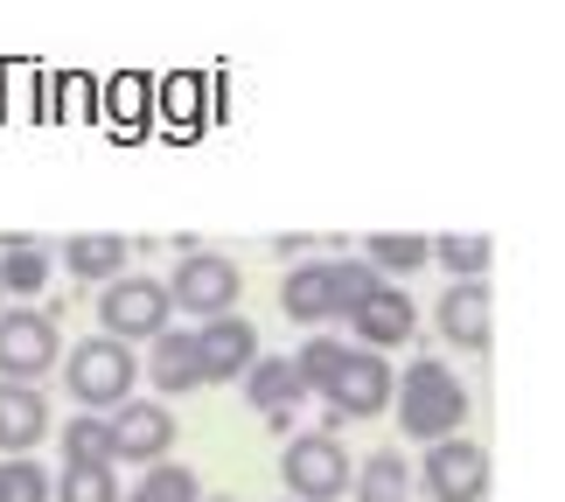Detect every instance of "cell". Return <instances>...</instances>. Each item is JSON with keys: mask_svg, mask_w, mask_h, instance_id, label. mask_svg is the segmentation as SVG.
Segmentation results:
<instances>
[{"mask_svg": "<svg viewBox=\"0 0 565 502\" xmlns=\"http://www.w3.org/2000/svg\"><path fill=\"white\" fill-rule=\"evenodd\" d=\"M391 412H398V426H405V440H454L468 419V384L454 377V370L440 356H419L405 370L398 384H391Z\"/></svg>", "mask_w": 565, "mask_h": 502, "instance_id": "6da1fadb", "label": "cell"}, {"mask_svg": "<svg viewBox=\"0 0 565 502\" xmlns=\"http://www.w3.org/2000/svg\"><path fill=\"white\" fill-rule=\"evenodd\" d=\"M134 384H140V356L126 342H113V335H92V342H77L71 356H63V391H71L92 419L119 412L134 398Z\"/></svg>", "mask_w": 565, "mask_h": 502, "instance_id": "7a4b0ae2", "label": "cell"}, {"mask_svg": "<svg viewBox=\"0 0 565 502\" xmlns=\"http://www.w3.org/2000/svg\"><path fill=\"white\" fill-rule=\"evenodd\" d=\"M350 453H342L335 432H294L287 453H279V482H287L294 502H335L350 495Z\"/></svg>", "mask_w": 565, "mask_h": 502, "instance_id": "3957f363", "label": "cell"}, {"mask_svg": "<svg viewBox=\"0 0 565 502\" xmlns=\"http://www.w3.org/2000/svg\"><path fill=\"white\" fill-rule=\"evenodd\" d=\"M168 314H175V308H168V287H161V279H147V273H119L113 287L98 293V329L113 335V342H126V349L154 342L168 329Z\"/></svg>", "mask_w": 565, "mask_h": 502, "instance_id": "277c9868", "label": "cell"}, {"mask_svg": "<svg viewBox=\"0 0 565 502\" xmlns=\"http://www.w3.org/2000/svg\"><path fill=\"white\" fill-rule=\"evenodd\" d=\"M56 356H63L56 314H42V308H0V384L50 377Z\"/></svg>", "mask_w": 565, "mask_h": 502, "instance_id": "5b68a950", "label": "cell"}, {"mask_svg": "<svg viewBox=\"0 0 565 502\" xmlns=\"http://www.w3.org/2000/svg\"><path fill=\"white\" fill-rule=\"evenodd\" d=\"M237 293H245V273L224 252H189L175 266V279H168V308H189L195 321L237 314Z\"/></svg>", "mask_w": 565, "mask_h": 502, "instance_id": "8992f818", "label": "cell"}, {"mask_svg": "<svg viewBox=\"0 0 565 502\" xmlns=\"http://www.w3.org/2000/svg\"><path fill=\"white\" fill-rule=\"evenodd\" d=\"M105 440H113V461L161 468L168 447H175V412H168L161 398H126L113 419H105Z\"/></svg>", "mask_w": 565, "mask_h": 502, "instance_id": "52a82bcc", "label": "cell"}, {"mask_svg": "<svg viewBox=\"0 0 565 502\" xmlns=\"http://www.w3.org/2000/svg\"><path fill=\"white\" fill-rule=\"evenodd\" d=\"M391 384H398V370H391L384 356L350 349L342 370H335V384L321 391V398H329V426H321V432H335V419H377V412L391 405Z\"/></svg>", "mask_w": 565, "mask_h": 502, "instance_id": "ba28073f", "label": "cell"}, {"mask_svg": "<svg viewBox=\"0 0 565 502\" xmlns=\"http://www.w3.org/2000/svg\"><path fill=\"white\" fill-rule=\"evenodd\" d=\"M419 489L433 502H482L489 495V453L475 447V440H433L426 447V461H419Z\"/></svg>", "mask_w": 565, "mask_h": 502, "instance_id": "9c48e42d", "label": "cell"}, {"mask_svg": "<svg viewBox=\"0 0 565 502\" xmlns=\"http://www.w3.org/2000/svg\"><path fill=\"white\" fill-rule=\"evenodd\" d=\"M189 342H195V363H203V384H237L258 363V329L245 314H216L203 329H189Z\"/></svg>", "mask_w": 565, "mask_h": 502, "instance_id": "30bf717a", "label": "cell"}, {"mask_svg": "<svg viewBox=\"0 0 565 502\" xmlns=\"http://www.w3.org/2000/svg\"><path fill=\"white\" fill-rule=\"evenodd\" d=\"M412 321H419V308H412V293L405 287H377L363 308L350 314V329H356V349H371V356H384V349H398L412 335Z\"/></svg>", "mask_w": 565, "mask_h": 502, "instance_id": "8fae6325", "label": "cell"}, {"mask_svg": "<svg viewBox=\"0 0 565 502\" xmlns=\"http://www.w3.org/2000/svg\"><path fill=\"white\" fill-rule=\"evenodd\" d=\"M42 440H50V398L35 384H0V453L21 461Z\"/></svg>", "mask_w": 565, "mask_h": 502, "instance_id": "7c38bea8", "label": "cell"}, {"mask_svg": "<svg viewBox=\"0 0 565 502\" xmlns=\"http://www.w3.org/2000/svg\"><path fill=\"white\" fill-rule=\"evenodd\" d=\"M126 258H134V245H126L119 231H77V237H63V273L92 279V287H113V279L126 273Z\"/></svg>", "mask_w": 565, "mask_h": 502, "instance_id": "4fadbf2b", "label": "cell"}, {"mask_svg": "<svg viewBox=\"0 0 565 502\" xmlns=\"http://www.w3.org/2000/svg\"><path fill=\"white\" fill-rule=\"evenodd\" d=\"M237 384H245L252 412H266L273 426H287V419H294V405L308 398V391H300V377H294V356H258Z\"/></svg>", "mask_w": 565, "mask_h": 502, "instance_id": "5bb4252c", "label": "cell"}, {"mask_svg": "<svg viewBox=\"0 0 565 502\" xmlns=\"http://www.w3.org/2000/svg\"><path fill=\"white\" fill-rule=\"evenodd\" d=\"M433 321H440V335H447L454 349H482V342H489V287H482V279L447 287L440 308H433Z\"/></svg>", "mask_w": 565, "mask_h": 502, "instance_id": "9a60e30c", "label": "cell"}, {"mask_svg": "<svg viewBox=\"0 0 565 502\" xmlns=\"http://www.w3.org/2000/svg\"><path fill=\"white\" fill-rule=\"evenodd\" d=\"M147 377L161 384V398H182V391H203V363H195L189 329H161L147 349Z\"/></svg>", "mask_w": 565, "mask_h": 502, "instance_id": "2e32d148", "label": "cell"}, {"mask_svg": "<svg viewBox=\"0 0 565 502\" xmlns=\"http://www.w3.org/2000/svg\"><path fill=\"white\" fill-rule=\"evenodd\" d=\"M279 308H287V321H308V329L335 321V300H329V258H308V266H294L287 279H279Z\"/></svg>", "mask_w": 565, "mask_h": 502, "instance_id": "e0dca14e", "label": "cell"}, {"mask_svg": "<svg viewBox=\"0 0 565 502\" xmlns=\"http://www.w3.org/2000/svg\"><path fill=\"white\" fill-rule=\"evenodd\" d=\"M50 287V252L35 237H0V293H42Z\"/></svg>", "mask_w": 565, "mask_h": 502, "instance_id": "ac0fdd59", "label": "cell"}, {"mask_svg": "<svg viewBox=\"0 0 565 502\" xmlns=\"http://www.w3.org/2000/svg\"><path fill=\"white\" fill-rule=\"evenodd\" d=\"M363 266H371L377 279L384 273H426L433 266V237H419V231H377L371 245H363Z\"/></svg>", "mask_w": 565, "mask_h": 502, "instance_id": "d6986e66", "label": "cell"}, {"mask_svg": "<svg viewBox=\"0 0 565 502\" xmlns=\"http://www.w3.org/2000/svg\"><path fill=\"white\" fill-rule=\"evenodd\" d=\"M350 489H356V502H405L412 495V461L391 453V447H377L371 461L350 474Z\"/></svg>", "mask_w": 565, "mask_h": 502, "instance_id": "ffe728a7", "label": "cell"}, {"mask_svg": "<svg viewBox=\"0 0 565 502\" xmlns=\"http://www.w3.org/2000/svg\"><path fill=\"white\" fill-rule=\"evenodd\" d=\"M342 356H350V342H335L329 329H315L308 342H300V356H294V377H300V391H308V398H321V391L335 384Z\"/></svg>", "mask_w": 565, "mask_h": 502, "instance_id": "44dd1931", "label": "cell"}, {"mask_svg": "<svg viewBox=\"0 0 565 502\" xmlns=\"http://www.w3.org/2000/svg\"><path fill=\"white\" fill-rule=\"evenodd\" d=\"M56 447H63V468H113V440H105V419H92V412L63 419Z\"/></svg>", "mask_w": 565, "mask_h": 502, "instance_id": "7402d4cb", "label": "cell"}, {"mask_svg": "<svg viewBox=\"0 0 565 502\" xmlns=\"http://www.w3.org/2000/svg\"><path fill=\"white\" fill-rule=\"evenodd\" d=\"M119 502H203V482H195L189 468L161 461V468H147L134 489H119Z\"/></svg>", "mask_w": 565, "mask_h": 502, "instance_id": "603a6c76", "label": "cell"}, {"mask_svg": "<svg viewBox=\"0 0 565 502\" xmlns=\"http://www.w3.org/2000/svg\"><path fill=\"white\" fill-rule=\"evenodd\" d=\"M377 287H384V279L363 266V258H329V300H335V321H350Z\"/></svg>", "mask_w": 565, "mask_h": 502, "instance_id": "cb8c5ba5", "label": "cell"}, {"mask_svg": "<svg viewBox=\"0 0 565 502\" xmlns=\"http://www.w3.org/2000/svg\"><path fill=\"white\" fill-rule=\"evenodd\" d=\"M50 502H119V474L113 468H63Z\"/></svg>", "mask_w": 565, "mask_h": 502, "instance_id": "d4e9b609", "label": "cell"}, {"mask_svg": "<svg viewBox=\"0 0 565 502\" xmlns=\"http://www.w3.org/2000/svg\"><path fill=\"white\" fill-rule=\"evenodd\" d=\"M433 258H440V273H461V279H482L489 273V237H440L433 245Z\"/></svg>", "mask_w": 565, "mask_h": 502, "instance_id": "484cf974", "label": "cell"}, {"mask_svg": "<svg viewBox=\"0 0 565 502\" xmlns=\"http://www.w3.org/2000/svg\"><path fill=\"white\" fill-rule=\"evenodd\" d=\"M0 502H50V474H42L29 453H21V461H0Z\"/></svg>", "mask_w": 565, "mask_h": 502, "instance_id": "4316f807", "label": "cell"}, {"mask_svg": "<svg viewBox=\"0 0 565 502\" xmlns=\"http://www.w3.org/2000/svg\"><path fill=\"white\" fill-rule=\"evenodd\" d=\"M203 502H237V495H203Z\"/></svg>", "mask_w": 565, "mask_h": 502, "instance_id": "83f0119b", "label": "cell"}]
</instances>
